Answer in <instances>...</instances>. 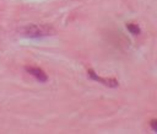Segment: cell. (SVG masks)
I'll list each match as a JSON object with an SVG mask.
<instances>
[{
	"label": "cell",
	"mask_w": 157,
	"mask_h": 134,
	"mask_svg": "<svg viewBox=\"0 0 157 134\" xmlns=\"http://www.w3.org/2000/svg\"><path fill=\"white\" fill-rule=\"evenodd\" d=\"M54 33V30L45 25H28L22 28V34L29 38H39L44 36H50Z\"/></svg>",
	"instance_id": "1"
},
{
	"label": "cell",
	"mask_w": 157,
	"mask_h": 134,
	"mask_svg": "<svg viewBox=\"0 0 157 134\" xmlns=\"http://www.w3.org/2000/svg\"><path fill=\"white\" fill-rule=\"evenodd\" d=\"M88 76L92 79V80H94V81H98V82H101V84H103V85H105V86H108V87H117L118 86V81L115 80V79H104V77H101V76H98L92 69H90L88 70Z\"/></svg>",
	"instance_id": "2"
},
{
	"label": "cell",
	"mask_w": 157,
	"mask_h": 134,
	"mask_svg": "<svg viewBox=\"0 0 157 134\" xmlns=\"http://www.w3.org/2000/svg\"><path fill=\"white\" fill-rule=\"evenodd\" d=\"M26 70H27V73H28L29 75H32L33 77H36L39 82H45V81L48 80V75H47L42 69H39V68H36V66H27Z\"/></svg>",
	"instance_id": "3"
},
{
	"label": "cell",
	"mask_w": 157,
	"mask_h": 134,
	"mask_svg": "<svg viewBox=\"0 0 157 134\" xmlns=\"http://www.w3.org/2000/svg\"><path fill=\"white\" fill-rule=\"evenodd\" d=\"M126 28H128V31H129L130 33H132V34H135V36H137V34L140 33V27H139L137 25H135V23H128V25H126Z\"/></svg>",
	"instance_id": "4"
},
{
	"label": "cell",
	"mask_w": 157,
	"mask_h": 134,
	"mask_svg": "<svg viewBox=\"0 0 157 134\" xmlns=\"http://www.w3.org/2000/svg\"><path fill=\"white\" fill-rule=\"evenodd\" d=\"M150 125H151V128L157 133V119H152L151 123H150Z\"/></svg>",
	"instance_id": "5"
}]
</instances>
